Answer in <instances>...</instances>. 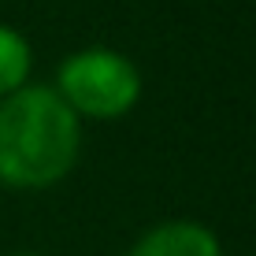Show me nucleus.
Instances as JSON below:
<instances>
[{
    "label": "nucleus",
    "instance_id": "1",
    "mask_svg": "<svg viewBox=\"0 0 256 256\" xmlns=\"http://www.w3.org/2000/svg\"><path fill=\"white\" fill-rule=\"evenodd\" d=\"M82 152V119L52 86L26 82L0 100V186L48 190Z\"/></svg>",
    "mask_w": 256,
    "mask_h": 256
},
{
    "label": "nucleus",
    "instance_id": "2",
    "mask_svg": "<svg viewBox=\"0 0 256 256\" xmlns=\"http://www.w3.org/2000/svg\"><path fill=\"white\" fill-rule=\"evenodd\" d=\"M64 104L78 119L93 122H116L138 108L141 100V70L134 60L119 48L90 45L78 48L60 64L56 86Z\"/></svg>",
    "mask_w": 256,
    "mask_h": 256
},
{
    "label": "nucleus",
    "instance_id": "3",
    "mask_svg": "<svg viewBox=\"0 0 256 256\" xmlns=\"http://www.w3.org/2000/svg\"><path fill=\"white\" fill-rule=\"evenodd\" d=\"M126 256H223V245L216 230L197 219H167L148 226Z\"/></svg>",
    "mask_w": 256,
    "mask_h": 256
},
{
    "label": "nucleus",
    "instance_id": "4",
    "mask_svg": "<svg viewBox=\"0 0 256 256\" xmlns=\"http://www.w3.org/2000/svg\"><path fill=\"white\" fill-rule=\"evenodd\" d=\"M30 70H34V48L26 41V34L0 22V100L8 93L22 90L30 82Z\"/></svg>",
    "mask_w": 256,
    "mask_h": 256
},
{
    "label": "nucleus",
    "instance_id": "5",
    "mask_svg": "<svg viewBox=\"0 0 256 256\" xmlns=\"http://www.w3.org/2000/svg\"><path fill=\"white\" fill-rule=\"evenodd\" d=\"M4 256H45V252H26L22 249V252H4Z\"/></svg>",
    "mask_w": 256,
    "mask_h": 256
}]
</instances>
